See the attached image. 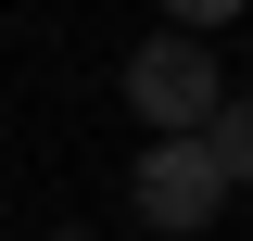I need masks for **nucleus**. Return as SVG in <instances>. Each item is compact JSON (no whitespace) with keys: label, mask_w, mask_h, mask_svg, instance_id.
I'll return each mask as SVG.
<instances>
[{"label":"nucleus","mask_w":253,"mask_h":241,"mask_svg":"<svg viewBox=\"0 0 253 241\" xmlns=\"http://www.w3.org/2000/svg\"><path fill=\"white\" fill-rule=\"evenodd\" d=\"M215 102H228V76H215L203 38H139V51H126V115L152 127V140H190Z\"/></svg>","instance_id":"f257e3e1"},{"label":"nucleus","mask_w":253,"mask_h":241,"mask_svg":"<svg viewBox=\"0 0 253 241\" xmlns=\"http://www.w3.org/2000/svg\"><path fill=\"white\" fill-rule=\"evenodd\" d=\"M126 203H139V229L203 241V229L228 216V190H215V165H203V140H152L139 165H126Z\"/></svg>","instance_id":"f03ea898"},{"label":"nucleus","mask_w":253,"mask_h":241,"mask_svg":"<svg viewBox=\"0 0 253 241\" xmlns=\"http://www.w3.org/2000/svg\"><path fill=\"white\" fill-rule=\"evenodd\" d=\"M203 140V165H215V190H253V102H215V115L190 127Z\"/></svg>","instance_id":"7ed1b4c3"},{"label":"nucleus","mask_w":253,"mask_h":241,"mask_svg":"<svg viewBox=\"0 0 253 241\" xmlns=\"http://www.w3.org/2000/svg\"><path fill=\"white\" fill-rule=\"evenodd\" d=\"M152 13H165L177 38H203V26H241V0H152Z\"/></svg>","instance_id":"20e7f679"},{"label":"nucleus","mask_w":253,"mask_h":241,"mask_svg":"<svg viewBox=\"0 0 253 241\" xmlns=\"http://www.w3.org/2000/svg\"><path fill=\"white\" fill-rule=\"evenodd\" d=\"M51 241H89V229H51Z\"/></svg>","instance_id":"39448f33"}]
</instances>
